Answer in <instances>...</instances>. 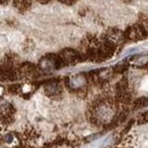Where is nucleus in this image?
Listing matches in <instances>:
<instances>
[{
    "label": "nucleus",
    "instance_id": "nucleus-1",
    "mask_svg": "<svg viewBox=\"0 0 148 148\" xmlns=\"http://www.w3.org/2000/svg\"><path fill=\"white\" fill-rule=\"evenodd\" d=\"M114 106L110 103H104V104H99L93 112V117H95V122L97 123H103V122H108L112 117L114 116Z\"/></svg>",
    "mask_w": 148,
    "mask_h": 148
},
{
    "label": "nucleus",
    "instance_id": "nucleus-12",
    "mask_svg": "<svg viewBox=\"0 0 148 148\" xmlns=\"http://www.w3.org/2000/svg\"><path fill=\"white\" fill-rule=\"evenodd\" d=\"M62 1H64V2H67V1H69V0H62Z\"/></svg>",
    "mask_w": 148,
    "mask_h": 148
},
{
    "label": "nucleus",
    "instance_id": "nucleus-10",
    "mask_svg": "<svg viewBox=\"0 0 148 148\" xmlns=\"http://www.w3.org/2000/svg\"><path fill=\"white\" fill-rule=\"evenodd\" d=\"M138 122H139V124H143V123H146V122H148V112L144 113V114H143V115L139 117Z\"/></svg>",
    "mask_w": 148,
    "mask_h": 148
},
{
    "label": "nucleus",
    "instance_id": "nucleus-5",
    "mask_svg": "<svg viewBox=\"0 0 148 148\" xmlns=\"http://www.w3.org/2000/svg\"><path fill=\"white\" fill-rule=\"evenodd\" d=\"M62 58H63L64 62H66L69 64H75V63L79 62L80 55L72 49H67V50H64L62 53Z\"/></svg>",
    "mask_w": 148,
    "mask_h": 148
},
{
    "label": "nucleus",
    "instance_id": "nucleus-3",
    "mask_svg": "<svg viewBox=\"0 0 148 148\" xmlns=\"http://www.w3.org/2000/svg\"><path fill=\"white\" fill-rule=\"evenodd\" d=\"M145 33L146 32L143 25H134V26L128 27V30L124 32V37L128 40H140L145 38Z\"/></svg>",
    "mask_w": 148,
    "mask_h": 148
},
{
    "label": "nucleus",
    "instance_id": "nucleus-4",
    "mask_svg": "<svg viewBox=\"0 0 148 148\" xmlns=\"http://www.w3.org/2000/svg\"><path fill=\"white\" fill-rule=\"evenodd\" d=\"M86 84V77L83 74H76L70 77L69 80V86L72 89H80Z\"/></svg>",
    "mask_w": 148,
    "mask_h": 148
},
{
    "label": "nucleus",
    "instance_id": "nucleus-8",
    "mask_svg": "<svg viewBox=\"0 0 148 148\" xmlns=\"http://www.w3.org/2000/svg\"><path fill=\"white\" fill-rule=\"evenodd\" d=\"M148 105V98L147 97H139L134 100L133 103V106L136 110H139V108H143V107H146Z\"/></svg>",
    "mask_w": 148,
    "mask_h": 148
},
{
    "label": "nucleus",
    "instance_id": "nucleus-2",
    "mask_svg": "<svg viewBox=\"0 0 148 148\" xmlns=\"http://www.w3.org/2000/svg\"><path fill=\"white\" fill-rule=\"evenodd\" d=\"M62 66V59L57 58L55 55H49L45 57L43 59H41L40 62V67L41 70L46 71V72H50L54 71L55 69Z\"/></svg>",
    "mask_w": 148,
    "mask_h": 148
},
{
    "label": "nucleus",
    "instance_id": "nucleus-6",
    "mask_svg": "<svg viewBox=\"0 0 148 148\" xmlns=\"http://www.w3.org/2000/svg\"><path fill=\"white\" fill-rule=\"evenodd\" d=\"M45 91L48 96H56L62 91V87L57 81H53L45 87Z\"/></svg>",
    "mask_w": 148,
    "mask_h": 148
},
{
    "label": "nucleus",
    "instance_id": "nucleus-14",
    "mask_svg": "<svg viewBox=\"0 0 148 148\" xmlns=\"http://www.w3.org/2000/svg\"><path fill=\"white\" fill-rule=\"evenodd\" d=\"M0 93H1V89H0Z\"/></svg>",
    "mask_w": 148,
    "mask_h": 148
},
{
    "label": "nucleus",
    "instance_id": "nucleus-7",
    "mask_svg": "<svg viewBox=\"0 0 148 148\" xmlns=\"http://www.w3.org/2000/svg\"><path fill=\"white\" fill-rule=\"evenodd\" d=\"M132 63L136 64V65H146L148 63V55H137V56H133L131 58Z\"/></svg>",
    "mask_w": 148,
    "mask_h": 148
},
{
    "label": "nucleus",
    "instance_id": "nucleus-13",
    "mask_svg": "<svg viewBox=\"0 0 148 148\" xmlns=\"http://www.w3.org/2000/svg\"><path fill=\"white\" fill-rule=\"evenodd\" d=\"M0 1H2V2H5V1H7V0H0Z\"/></svg>",
    "mask_w": 148,
    "mask_h": 148
},
{
    "label": "nucleus",
    "instance_id": "nucleus-9",
    "mask_svg": "<svg viewBox=\"0 0 148 148\" xmlns=\"http://www.w3.org/2000/svg\"><path fill=\"white\" fill-rule=\"evenodd\" d=\"M15 5L16 7L19 8V9H24L26 7L30 6V0H16L15 1Z\"/></svg>",
    "mask_w": 148,
    "mask_h": 148
},
{
    "label": "nucleus",
    "instance_id": "nucleus-11",
    "mask_svg": "<svg viewBox=\"0 0 148 148\" xmlns=\"http://www.w3.org/2000/svg\"><path fill=\"white\" fill-rule=\"evenodd\" d=\"M13 139H14V138H13V134H7V136L5 137V141H6V143H12Z\"/></svg>",
    "mask_w": 148,
    "mask_h": 148
}]
</instances>
